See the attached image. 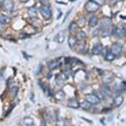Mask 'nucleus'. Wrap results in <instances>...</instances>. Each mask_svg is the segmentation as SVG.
Masks as SVG:
<instances>
[{
  "mask_svg": "<svg viewBox=\"0 0 126 126\" xmlns=\"http://www.w3.org/2000/svg\"><path fill=\"white\" fill-rule=\"evenodd\" d=\"M61 64V61L59 59H54V60L49 62V64H48V68L49 70H54L55 68H59V66Z\"/></svg>",
  "mask_w": 126,
  "mask_h": 126,
  "instance_id": "10",
  "label": "nucleus"
},
{
  "mask_svg": "<svg viewBox=\"0 0 126 126\" xmlns=\"http://www.w3.org/2000/svg\"><path fill=\"white\" fill-rule=\"evenodd\" d=\"M115 79V76H114L113 73H106V74L103 75V78H102V81H103L104 84H109V83H111Z\"/></svg>",
  "mask_w": 126,
  "mask_h": 126,
  "instance_id": "8",
  "label": "nucleus"
},
{
  "mask_svg": "<svg viewBox=\"0 0 126 126\" xmlns=\"http://www.w3.org/2000/svg\"><path fill=\"white\" fill-rule=\"evenodd\" d=\"M27 13L30 17H36L37 16V10L35 7H30L27 9Z\"/></svg>",
  "mask_w": 126,
  "mask_h": 126,
  "instance_id": "19",
  "label": "nucleus"
},
{
  "mask_svg": "<svg viewBox=\"0 0 126 126\" xmlns=\"http://www.w3.org/2000/svg\"><path fill=\"white\" fill-rule=\"evenodd\" d=\"M11 22V18L8 16L1 14L0 15V25H7Z\"/></svg>",
  "mask_w": 126,
  "mask_h": 126,
  "instance_id": "17",
  "label": "nucleus"
},
{
  "mask_svg": "<svg viewBox=\"0 0 126 126\" xmlns=\"http://www.w3.org/2000/svg\"><path fill=\"white\" fill-rule=\"evenodd\" d=\"M28 37H29V35L25 32H23L22 34L19 35V38H20V39H26V38H28Z\"/></svg>",
  "mask_w": 126,
  "mask_h": 126,
  "instance_id": "31",
  "label": "nucleus"
},
{
  "mask_svg": "<svg viewBox=\"0 0 126 126\" xmlns=\"http://www.w3.org/2000/svg\"><path fill=\"white\" fill-rule=\"evenodd\" d=\"M123 101H124V97L121 96V95H118V96H116L115 97V99H114V104H115V106H121Z\"/></svg>",
  "mask_w": 126,
  "mask_h": 126,
  "instance_id": "22",
  "label": "nucleus"
},
{
  "mask_svg": "<svg viewBox=\"0 0 126 126\" xmlns=\"http://www.w3.org/2000/svg\"><path fill=\"white\" fill-rule=\"evenodd\" d=\"M46 78H49V79H50V78H51V73H48L47 76H46Z\"/></svg>",
  "mask_w": 126,
  "mask_h": 126,
  "instance_id": "35",
  "label": "nucleus"
},
{
  "mask_svg": "<svg viewBox=\"0 0 126 126\" xmlns=\"http://www.w3.org/2000/svg\"><path fill=\"white\" fill-rule=\"evenodd\" d=\"M80 106L83 109V110H90V108H91V104L88 103V102H87V101H83L82 103L80 105Z\"/></svg>",
  "mask_w": 126,
  "mask_h": 126,
  "instance_id": "27",
  "label": "nucleus"
},
{
  "mask_svg": "<svg viewBox=\"0 0 126 126\" xmlns=\"http://www.w3.org/2000/svg\"><path fill=\"white\" fill-rule=\"evenodd\" d=\"M100 5H98L96 3H95L92 0H88L84 5L85 10H86L87 13H95L97 10H99L100 8Z\"/></svg>",
  "mask_w": 126,
  "mask_h": 126,
  "instance_id": "3",
  "label": "nucleus"
},
{
  "mask_svg": "<svg viewBox=\"0 0 126 126\" xmlns=\"http://www.w3.org/2000/svg\"><path fill=\"white\" fill-rule=\"evenodd\" d=\"M105 49H106V52H105V54H103L105 59H106V61H110V62L113 61L114 59H115V56L112 54V52L110 51V49L106 48Z\"/></svg>",
  "mask_w": 126,
  "mask_h": 126,
  "instance_id": "11",
  "label": "nucleus"
},
{
  "mask_svg": "<svg viewBox=\"0 0 126 126\" xmlns=\"http://www.w3.org/2000/svg\"><path fill=\"white\" fill-rule=\"evenodd\" d=\"M101 92L103 96H110L111 94V89L108 84H104L101 87Z\"/></svg>",
  "mask_w": 126,
  "mask_h": 126,
  "instance_id": "13",
  "label": "nucleus"
},
{
  "mask_svg": "<svg viewBox=\"0 0 126 126\" xmlns=\"http://www.w3.org/2000/svg\"><path fill=\"white\" fill-rule=\"evenodd\" d=\"M77 22V25L78 27H83L86 25V18L83 16H81L80 17L78 18V22Z\"/></svg>",
  "mask_w": 126,
  "mask_h": 126,
  "instance_id": "24",
  "label": "nucleus"
},
{
  "mask_svg": "<svg viewBox=\"0 0 126 126\" xmlns=\"http://www.w3.org/2000/svg\"><path fill=\"white\" fill-rule=\"evenodd\" d=\"M92 1H94L95 3H96L98 5H103V4L106 3V0H92Z\"/></svg>",
  "mask_w": 126,
  "mask_h": 126,
  "instance_id": "32",
  "label": "nucleus"
},
{
  "mask_svg": "<svg viewBox=\"0 0 126 126\" xmlns=\"http://www.w3.org/2000/svg\"><path fill=\"white\" fill-rule=\"evenodd\" d=\"M110 51L112 52V54L115 55V57H119L122 54V52H123V46L122 45H120V43H115L112 44V46L110 47Z\"/></svg>",
  "mask_w": 126,
  "mask_h": 126,
  "instance_id": "4",
  "label": "nucleus"
},
{
  "mask_svg": "<svg viewBox=\"0 0 126 126\" xmlns=\"http://www.w3.org/2000/svg\"><path fill=\"white\" fill-rule=\"evenodd\" d=\"M11 92H12V94H13V96H16V94H17V92H18V87H12V88H11Z\"/></svg>",
  "mask_w": 126,
  "mask_h": 126,
  "instance_id": "28",
  "label": "nucleus"
},
{
  "mask_svg": "<svg viewBox=\"0 0 126 126\" xmlns=\"http://www.w3.org/2000/svg\"><path fill=\"white\" fill-rule=\"evenodd\" d=\"M71 12H72V9H70V10H69V11H68V13H66V15H65V17H64V19H63V22H64V21L66 20V19H67V17H68V15H69V14H70V13H71Z\"/></svg>",
  "mask_w": 126,
  "mask_h": 126,
  "instance_id": "33",
  "label": "nucleus"
},
{
  "mask_svg": "<svg viewBox=\"0 0 126 126\" xmlns=\"http://www.w3.org/2000/svg\"><path fill=\"white\" fill-rule=\"evenodd\" d=\"M40 13L45 20H49V19L51 18L52 14H53V11H52L50 5L41 6V8H40Z\"/></svg>",
  "mask_w": 126,
  "mask_h": 126,
  "instance_id": "2",
  "label": "nucleus"
},
{
  "mask_svg": "<svg viewBox=\"0 0 126 126\" xmlns=\"http://www.w3.org/2000/svg\"><path fill=\"white\" fill-rule=\"evenodd\" d=\"M120 1H121V2H123V1H125V0H120Z\"/></svg>",
  "mask_w": 126,
  "mask_h": 126,
  "instance_id": "36",
  "label": "nucleus"
},
{
  "mask_svg": "<svg viewBox=\"0 0 126 126\" xmlns=\"http://www.w3.org/2000/svg\"><path fill=\"white\" fill-rule=\"evenodd\" d=\"M75 37H76V39H77V40L82 41V40H84L87 38V35L83 31H78V32L76 33Z\"/></svg>",
  "mask_w": 126,
  "mask_h": 126,
  "instance_id": "18",
  "label": "nucleus"
},
{
  "mask_svg": "<svg viewBox=\"0 0 126 126\" xmlns=\"http://www.w3.org/2000/svg\"><path fill=\"white\" fill-rule=\"evenodd\" d=\"M74 49H76V51L79 54H85V52L87 51L86 46H85V44H82V43L77 44Z\"/></svg>",
  "mask_w": 126,
  "mask_h": 126,
  "instance_id": "15",
  "label": "nucleus"
},
{
  "mask_svg": "<svg viewBox=\"0 0 126 126\" xmlns=\"http://www.w3.org/2000/svg\"><path fill=\"white\" fill-rule=\"evenodd\" d=\"M41 6H49V0H40Z\"/></svg>",
  "mask_w": 126,
  "mask_h": 126,
  "instance_id": "30",
  "label": "nucleus"
},
{
  "mask_svg": "<svg viewBox=\"0 0 126 126\" xmlns=\"http://www.w3.org/2000/svg\"><path fill=\"white\" fill-rule=\"evenodd\" d=\"M68 106L73 109H78L80 107V104L75 98H70L68 101Z\"/></svg>",
  "mask_w": 126,
  "mask_h": 126,
  "instance_id": "12",
  "label": "nucleus"
},
{
  "mask_svg": "<svg viewBox=\"0 0 126 126\" xmlns=\"http://www.w3.org/2000/svg\"><path fill=\"white\" fill-rule=\"evenodd\" d=\"M64 39H65V34H64V32L63 31H60L58 34L55 35V40L58 43L61 44L64 41Z\"/></svg>",
  "mask_w": 126,
  "mask_h": 126,
  "instance_id": "16",
  "label": "nucleus"
},
{
  "mask_svg": "<svg viewBox=\"0 0 126 126\" xmlns=\"http://www.w3.org/2000/svg\"><path fill=\"white\" fill-rule=\"evenodd\" d=\"M54 97H55V99L58 100V101H62V100L64 99L65 94H64V92L62 91V90H60V91L57 92L56 93L54 94Z\"/></svg>",
  "mask_w": 126,
  "mask_h": 126,
  "instance_id": "23",
  "label": "nucleus"
},
{
  "mask_svg": "<svg viewBox=\"0 0 126 126\" xmlns=\"http://www.w3.org/2000/svg\"><path fill=\"white\" fill-rule=\"evenodd\" d=\"M78 25H77V22H72L68 26V30L70 31V32H74L78 29Z\"/></svg>",
  "mask_w": 126,
  "mask_h": 126,
  "instance_id": "26",
  "label": "nucleus"
},
{
  "mask_svg": "<svg viewBox=\"0 0 126 126\" xmlns=\"http://www.w3.org/2000/svg\"><path fill=\"white\" fill-rule=\"evenodd\" d=\"M111 26H112V22L111 19L108 16H105L101 19V27H100V31L101 32L102 36L106 37L108 36L111 32Z\"/></svg>",
  "mask_w": 126,
  "mask_h": 126,
  "instance_id": "1",
  "label": "nucleus"
},
{
  "mask_svg": "<svg viewBox=\"0 0 126 126\" xmlns=\"http://www.w3.org/2000/svg\"><path fill=\"white\" fill-rule=\"evenodd\" d=\"M19 1H20L21 3H27V2H29L30 0H19Z\"/></svg>",
  "mask_w": 126,
  "mask_h": 126,
  "instance_id": "34",
  "label": "nucleus"
},
{
  "mask_svg": "<svg viewBox=\"0 0 126 126\" xmlns=\"http://www.w3.org/2000/svg\"><path fill=\"white\" fill-rule=\"evenodd\" d=\"M56 126H65V122L63 121V120H62V119H59V120H57Z\"/></svg>",
  "mask_w": 126,
  "mask_h": 126,
  "instance_id": "29",
  "label": "nucleus"
},
{
  "mask_svg": "<svg viewBox=\"0 0 126 126\" xmlns=\"http://www.w3.org/2000/svg\"><path fill=\"white\" fill-rule=\"evenodd\" d=\"M111 34L118 38H123L125 36V28H121L119 27H114L111 30Z\"/></svg>",
  "mask_w": 126,
  "mask_h": 126,
  "instance_id": "5",
  "label": "nucleus"
},
{
  "mask_svg": "<svg viewBox=\"0 0 126 126\" xmlns=\"http://www.w3.org/2000/svg\"><path fill=\"white\" fill-rule=\"evenodd\" d=\"M99 23V19L96 16H92L91 19L89 21V26L91 27H95L98 25Z\"/></svg>",
  "mask_w": 126,
  "mask_h": 126,
  "instance_id": "20",
  "label": "nucleus"
},
{
  "mask_svg": "<svg viewBox=\"0 0 126 126\" xmlns=\"http://www.w3.org/2000/svg\"><path fill=\"white\" fill-rule=\"evenodd\" d=\"M77 44H78V40H77V39H76V37L74 36V35H69V36H68V46H69L72 49H73L75 48V46Z\"/></svg>",
  "mask_w": 126,
  "mask_h": 126,
  "instance_id": "14",
  "label": "nucleus"
},
{
  "mask_svg": "<svg viewBox=\"0 0 126 126\" xmlns=\"http://www.w3.org/2000/svg\"><path fill=\"white\" fill-rule=\"evenodd\" d=\"M86 101L91 105H96L100 102L99 97L95 94H88L86 96Z\"/></svg>",
  "mask_w": 126,
  "mask_h": 126,
  "instance_id": "7",
  "label": "nucleus"
},
{
  "mask_svg": "<svg viewBox=\"0 0 126 126\" xmlns=\"http://www.w3.org/2000/svg\"><path fill=\"white\" fill-rule=\"evenodd\" d=\"M3 10L8 13H11L14 8V1L13 0H3L2 2Z\"/></svg>",
  "mask_w": 126,
  "mask_h": 126,
  "instance_id": "6",
  "label": "nucleus"
},
{
  "mask_svg": "<svg viewBox=\"0 0 126 126\" xmlns=\"http://www.w3.org/2000/svg\"><path fill=\"white\" fill-rule=\"evenodd\" d=\"M102 49H103V46H102L101 43H96L93 47H92V54H94V55L101 54Z\"/></svg>",
  "mask_w": 126,
  "mask_h": 126,
  "instance_id": "9",
  "label": "nucleus"
},
{
  "mask_svg": "<svg viewBox=\"0 0 126 126\" xmlns=\"http://www.w3.org/2000/svg\"><path fill=\"white\" fill-rule=\"evenodd\" d=\"M66 76L64 75V73H60V74H58L56 77V82L58 85H62L63 82H64V81L66 79Z\"/></svg>",
  "mask_w": 126,
  "mask_h": 126,
  "instance_id": "21",
  "label": "nucleus"
},
{
  "mask_svg": "<svg viewBox=\"0 0 126 126\" xmlns=\"http://www.w3.org/2000/svg\"><path fill=\"white\" fill-rule=\"evenodd\" d=\"M23 124H24L26 126H33L35 125L34 120L32 118H30V117L24 118V120H23Z\"/></svg>",
  "mask_w": 126,
  "mask_h": 126,
  "instance_id": "25",
  "label": "nucleus"
}]
</instances>
